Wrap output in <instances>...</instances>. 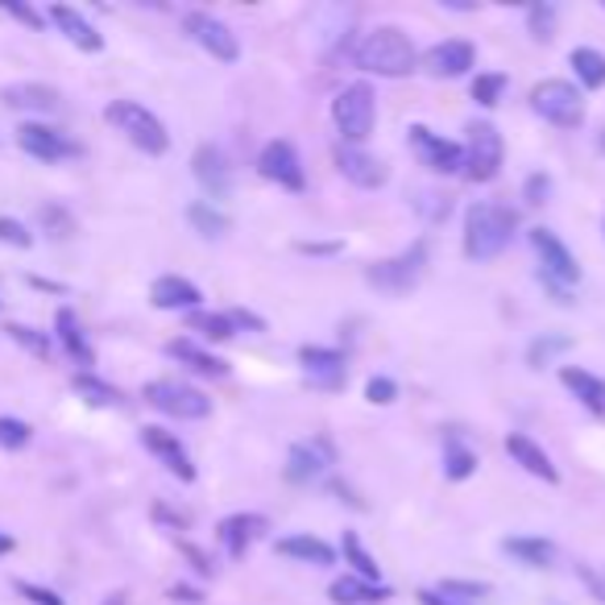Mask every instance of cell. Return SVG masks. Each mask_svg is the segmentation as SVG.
<instances>
[{
  "instance_id": "obj_1",
  "label": "cell",
  "mask_w": 605,
  "mask_h": 605,
  "mask_svg": "<svg viewBox=\"0 0 605 605\" xmlns=\"http://www.w3.org/2000/svg\"><path fill=\"white\" fill-rule=\"evenodd\" d=\"M353 58H357L361 71H369V76L402 79L415 71V46H411V38H407L402 30H395V25L369 30V34L357 42Z\"/></svg>"
},
{
  "instance_id": "obj_2",
  "label": "cell",
  "mask_w": 605,
  "mask_h": 605,
  "mask_svg": "<svg viewBox=\"0 0 605 605\" xmlns=\"http://www.w3.org/2000/svg\"><path fill=\"white\" fill-rule=\"evenodd\" d=\"M514 225H518V216L511 208H502V204H473V208L465 212V253L473 262L498 258L502 249L511 246Z\"/></svg>"
},
{
  "instance_id": "obj_3",
  "label": "cell",
  "mask_w": 605,
  "mask_h": 605,
  "mask_svg": "<svg viewBox=\"0 0 605 605\" xmlns=\"http://www.w3.org/2000/svg\"><path fill=\"white\" fill-rule=\"evenodd\" d=\"M104 121H109L113 129L125 133L141 153H153V158H158V153L171 150V133H167V125H162L146 104H137V100H113V104L104 109Z\"/></svg>"
},
{
  "instance_id": "obj_4",
  "label": "cell",
  "mask_w": 605,
  "mask_h": 605,
  "mask_svg": "<svg viewBox=\"0 0 605 605\" xmlns=\"http://www.w3.org/2000/svg\"><path fill=\"white\" fill-rule=\"evenodd\" d=\"M141 395H146V402H150L153 411H162V415H171V419H208L212 415V398L204 395V390L187 386V381L158 378V381H150Z\"/></svg>"
},
{
  "instance_id": "obj_5",
  "label": "cell",
  "mask_w": 605,
  "mask_h": 605,
  "mask_svg": "<svg viewBox=\"0 0 605 605\" xmlns=\"http://www.w3.org/2000/svg\"><path fill=\"white\" fill-rule=\"evenodd\" d=\"M530 109L560 125V129H577L585 121V104H581V92L568 83V79H544L535 92H530Z\"/></svg>"
},
{
  "instance_id": "obj_6",
  "label": "cell",
  "mask_w": 605,
  "mask_h": 605,
  "mask_svg": "<svg viewBox=\"0 0 605 605\" xmlns=\"http://www.w3.org/2000/svg\"><path fill=\"white\" fill-rule=\"evenodd\" d=\"M374 116H378V109H374V88L369 83H349L332 100V121L349 141H365L374 133Z\"/></svg>"
},
{
  "instance_id": "obj_7",
  "label": "cell",
  "mask_w": 605,
  "mask_h": 605,
  "mask_svg": "<svg viewBox=\"0 0 605 605\" xmlns=\"http://www.w3.org/2000/svg\"><path fill=\"white\" fill-rule=\"evenodd\" d=\"M502 133L493 129L490 121L469 125V146H465V174L473 183H490L502 171Z\"/></svg>"
},
{
  "instance_id": "obj_8",
  "label": "cell",
  "mask_w": 605,
  "mask_h": 605,
  "mask_svg": "<svg viewBox=\"0 0 605 605\" xmlns=\"http://www.w3.org/2000/svg\"><path fill=\"white\" fill-rule=\"evenodd\" d=\"M530 246L539 253V278L564 286V290L581 283V265L551 228H530Z\"/></svg>"
},
{
  "instance_id": "obj_9",
  "label": "cell",
  "mask_w": 605,
  "mask_h": 605,
  "mask_svg": "<svg viewBox=\"0 0 605 605\" xmlns=\"http://www.w3.org/2000/svg\"><path fill=\"white\" fill-rule=\"evenodd\" d=\"M423 270H427V241H415L407 253H398L390 262L369 265L365 278L374 286H381V290H390V295H402V290H411L423 278Z\"/></svg>"
},
{
  "instance_id": "obj_10",
  "label": "cell",
  "mask_w": 605,
  "mask_h": 605,
  "mask_svg": "<svg viewBox=\"0 0 605 605\" xmlns=\"http://www.w3.org/2000/svg\"><path fill=\"white\" fill-rule=\"evenodd\" d=\"M258 171H262V179H270V183H278V187H286V191L307 187V179H302V162H299V153H295L290 141H270V146L262 150V158H258Z\"/></svg>"
},
{
  "instance_id": "obj_11",
  "label": "cell",
  "mask_w": 605,
  "mask_h": 605,
  "mask_svg": "<svg viewBox=\"0 0 605 605\" xmlns=\"http://www.w3.org/2000/svg\"><path fill=\"white\" fill-rule=\"evenodd\" d=\"M187 34L199 42L212 58H220V62H237V55H241L237 34H232L220 18H212V13H187Z\"/></svg>"
},
{
  "instance_id": "obj_12",
  "label": "cell",
  "mask_w": 605,
  "mask_h": 605,
  "mask_svg": "<svg viewBox=\"0 0 605 605\" xmlns=\"http://www.w3.org/2000/svg\"><path fill=\"white\" fill-rule=\"evenodd\" d=\"M299 361L307 369V381L320 386V390H341L349 381V365H344V353L336 349H320V344H302Z\"/></svg>"
},
{
  "instance_id": "obj_13",
  "label": "cell",
  "mask_w": 605,
  "mask_h": 605,
  "mask_svg": "<svg viewBox=\"0 0 605 605\" xmlns=\"http://www.w3.org/2000/svg\"><path fill=\"white\" fill-rule=\"evenodd\" d=\"M411 146H415V153L423 158V167H432V171H440V174L465 171V150H460L456 141L435 137V133L423 129V125H411Z\"/></svg>"
},
{
  "instance_id": "obj_14",
  "label": "cell",
  "mask_w": 605,
  "mask_h": 605,
  "mask_svg": "<svg viewBox=\"0 0 605 605\" xmlns=\"http://www.w3.org/2000/svg\"><path fill=\"white\" fill-rule=\"evenodd\" d=\"M18 146L30 153V158H38V162H62V158L76 153V146H71L62 133L50 129V125H38V121H25V125H21Z\"/></svg>"
},
{
  "instance_id": "obj_15",
  "label": "cell",
  "mask_w": 605,
  "mask_h": 605,
  "mask_svg": "<svg viewBox=\"0 0 605 605\" xmlns=\"http://www.w3.org/2000/svg\"><path fill=\"white\" fill-rule=\"evenodd\" d=\"M328 465H336V453L328 440H302L290 448V460H286V477L290 481H316V477L328 473Z\"/></svg>"
},
{
  "instance_id": "obj_16",
  "label": "cell",
  "mask_w": 605,
  "mask_h": 605,
  "mask_svg": "<svg viewBox=\"0 0 605 605\" xmlns=\"http://www.w3.org/2000/svg\"><path fill=\"white\" fill-rule=\"evenodd\" d=\"M473 62H477L473 46L453 38V42H440V46H432V50L423 55V71L435 79H456V76H465Z\"/></svg>"
},
{
  "instance_id": "obj_17",
  "label": "cell",
  "mask_w": 605,
  "mask_h": 605,
  "mask_svg": "<svg viewBox=\"0 0 605 605\" xmlns=\"http://www.w3.org/2000/svg\"><path fill=\"white\" fill-rule=\"evenodd\" d=\"M141 444H146L179 481H195V465H191L187 448H183L171 432H162V427H141Z\"/></svg>"
},
{
  "instance_id": "obj_18",
  "label": "cell",
  "mask_w": 605,
  "mask_h": 605,
  "mask_svg": "<svg viewBox=\"0 0 605 605\" xmlns=\"http://www.w3.org/2000/svg\"><path fill=\"white\" fill-rule=\"evenodd\" d=\"M265 527H270V523H265L262 514H228L216 535H220V544L228 548V556L241 560V556L265 535Z\"/></svg>"
},
{
  "instance_id": "obj_19",
  "label": "cell",
  "mask_w": 605,
  "mask_h": 605,
  "mask_svg": "<svg viewBox=\"0 0 605 605\" xmlns=\"http://www.w3.org/2000/svg\"><path fill=\"white\" fill-rule=\"evenodd\" d=\"M336 167H341V174L349 179V183H357V187H365V191L381 187V183L390 179L378 158L357 150V146H341V150H336Z\"/></svg>"
},
{
  "instance_id": "obj_20",
  "label": "cell",
  "mask_w": 605,
  "mask_h": 605,
  "mask_svg": "<svg viewBox=\"0 0 605 605\" xmlns=\"http://www.w3.org/2000/svg\"><path fill=\"white\" fill-rule=\"evenodd\" d=\"M506 453L514 456V465H523L530 477H539V481H548V486H556L560 481V473H556V465H551V456L530 440V435L523 432H511L506 435Z\"/></svg>"
},
{
  "instance_id": "obj_21",
  "label": "cell",
  "mask_w": 605,
  "mask_h": 605,
  "mask_svg": "<svg viewBox=\"0 0 605 605\" xmlns=\"http://www.w3.org/2000/svg\"><path fill=\"white\" fill-rule=\"evenodd\" d=\"M199 299H204L199 286L187 283V278H179V274H162V278L150 286V302L153 307H162V311H195Z\"/></svg>"
},
{
  "instance_id": "obj_22",
  "label": "cell",
  "mask_w": 605,
  "mask_h": 605,
  "mask_svg": "<svg viewBox=\"0 0 605 605\" xmlns=\"http://www.w3.org/2000/svg\"><path fill=\"white\" fill-rule=\"evenodd\" d=\"M191 167H195V179H199V187L208 191L212 199H225V195H228V183H232L225 153L216 150V146H199Z\"/></svg>"
},
{
  "instance_id": "obj_23",
  "label": "cell",
  "mask_w": 605,
  "mask_h": 605,
  "mask_svg": "<svg viewBox=\"0 0 605 605\" xmlns=\"http://www.w3.org/2000/svg\"><path fill=\"white\" fill-rule=\"evenodd\" d=\"M50 21L67 34V42H76L79 50H88V55L104 50V38L95 34V25L88 18H79L71 4H50Z\"/></svg>"
},
{
  "instance_id": "obj_24",
  "label": "cell",
  "mask_w": 605,
  "mask_h": 605,
  "mask_svg": "<svg viewBox=\"0 0 605 605\" xmlns=\"http://www.w3.org/2000/svg\"><path fill=\"white\" fill-rule=\"evenodd\" d=\"M0 100L9 109H21V113H55L58 109V92L50 83H9Z\"/></svg>"
},
{
  "instance_id": "obj_25",
  "label": "cell",
  "mask_w": 605,
  "mask_h": 605,
  "mask_svg": "<svg viewBox=\"0 0 605 605\" xmlns=\"http://www.w3.org/2000/svg\"><path fill=\"white\" fill-rule=\"evenodd\" d=\"M560 381L577 395L581 407H589L593 415H605V381L602 378H593L589 369H577V365H564V369H560Z\"/></svg>"
},
{
  "instance_id": "obj_26",
  "label": "cell",
  "mask_w": 605,
  "mask_h": 605,
  "mask_svg": "<svg viewBox=\"0 0 605 605\" xmlns=\"http://www.w3.org/2000/svg\"><path fill=\"white\" fill-rule=\"evenodd\" d=\"M55 328H58V341H62V349L71 353V361H79V365H95L92 344H88V336H83V328H79V320H76V311H71V307H62V311H58Z\"/></svg>"
},
{
  "instance_id": "obj_27",
  "label": "cell",
  "mask_w": 605,
  "mask_h": 605,
  "mask_svg": "<svg viewBox=\"0 0 605 605\" xmlns=\"http://www.w3.org/2000/svg\"><path fill=\"white\" fill-rule=\"evenodd\" d=\"M332 602L341 605H378L390 597V589L386 585H369V581H361V577H341V581H332Z\"/></svg>"
},
{
  "instance_id": "obj_28",
  "label": "cell",
  "mask_w": 605,
  "mask_h": 605,
  "mask_svg": "<svg viewBox=\"0 0 605 605\" xmlns=\"http://www.w3.org/2000/svg\"><path fill=\"white\" fill-rule=\"evenodd\" d=\"M167 353H171L174 361H183L187 369H195V374H208V378H225L228 365L220 357H212L208 349H199L195 341H171L167 344Z\"/></svg>"
},
{
  "instance_id": "obj_29",
  "label": "cell",
  "mask_w": 605,
  "mask_h": 605,
  "mask_svg": "<svg viewBox=\"0 0 605 605\" xmlns=\"http://www.w3.org/2000/svg\"><path fill=\"white\" fill-rule=\"evenodd\" d=\"M278 556H290V560H302V564H332L336 556L323 539H311V535H290V539H278Z\"/></svg>"
},
{
  "instance_id": "obj_30",
  "label": "cell",
  "mask_w": 605,
  "mask_h": 605,
  "mask_svg": "<svg viewBox=\"0 0 605 605\" xmlns=\"http://www.w3.org/2000/svg\"><path fill=\"white\" fill-rule=\"evenodd\" d=\"M502 551L514 556V560H523L527 568H548L551 560H556V548H551L548 539H527V535H514V539H506Z\"/></svg>"
},
{
  "instance_id": "obj_31",
  "label": "cell",
  "mask_w": 605,
  "mask_h": 605,
  "mask_svg": "<svg viewBox=\"0 0 605 605\" xmlns=\"http://www.w3.org/2000/svg\"><path fill=\"white\" fill-rule=\"evenodd\" d=\"M568 62H572V71H577V79L585 83V88H605V55L602 50H589V46H577L572 55H568Z\"/></svg>"
},
{
  "instance_id": "obj_32",
  "label": "cell",
  "mask_w": 605,
  "mask_h": 605,
  "mask_svg": "<svg viewBox=\"0 0 605 605\" xmlns=\"http://www.w3.org/2000/svg\"><path fill=\"white\" fill-rule=\"evenodd\" d=\"M344 556H349V564H353V577H361V581H369V585H378L381 568L369 560V551L361 548L357 530H344Z\"/></svg>"
},
{
  "instance_id": "obj_33",
  "label": "cell",
  "mask_w": 605,
  "mask_h": 605,
  "mask_svg": "<svg viewBox=\"0 0 605 605\" xmlns=\"http://www.w3.org/2000/svg\"><path fill=\"white\" fill-rule=\"evenodd\" d=\"M76 395L83 398V402H92V407H116L121 402V395H116L109 381H100V378H92V374H76Z\"/></svg>"
},
{
  "instance_id": "obj_34",
  "label": "cell",
  "mask_w": 605,
  "mask_h": 605,
  "mask_svg": "<svg viewBox=\"0 0 605 605\" xmlns=\"http://www.w3.org/2000/svg\"><path fill=\"white\" fill-rule=\"evenodd\" d=\"M187 220L199 228L204 237H225V232H228V216H225V212H216L212 204H191Z\"/></svg>"
},
{
  "instance_id": "obj_35",
  "label": "cell",
  "mask_w": 605,
  "mask_h": 605,
  "mask_svg": "<svg viewBox=\"0 0 605 605\" xmlns=\"http://www.w3.org/2000/svg\"><path fill=\"white\" fill-rule=\"evenodd\" d=\"M191 328L204 332L208 341H232V332H237L228 316H212V311H191Z\"/></svg>"
},
{
  "instance_id": "obj_36",
  "label": "cell",
  "mask_w": 605,
  "mask_h": 605,
  "mask_svg": "<svg viewBox=\"0 0 605 605\" xmlns=\"http://www.w3.org/2000/svg\"><path fill=\"white\" fill-rule=\"evenodd\" d=\"M30 440H34V427H30V423H21V419H13V415H0V448L21 453Z\"/></svg>"
},
{
  "instance_id": "obj_37",
  "label": "cell",
  "mask_w": 605,
  "mask_h": 605,
  "mask_svg": "<svg viewBox=\"0 0 605 605\" xmlns=\"http://www.w3.org/2000/svg\"><path fill=\"white\" fill-rule=\"evenodd\" d=\"M477 469V456L469 453V448H448V456H444V473L453 477V481H465V477Z\"/></svg>"
},
{
  "instance_id": "obj_38",
  "label": "cell",
  "mask_w": 605,
  "mask_h": 605,
  "mask_svg": "<svg viewBox=\"0 0 605 605\" xmlns=\"http://www.w3.org/2000/svg\"><path fill=\"white\" fill-rule=\"evenodd\" d=\"M440 597H460V602H477V597H486L490 585L486 581H444V585L435 589Z\"/></svg>"
},
{
  "instance_id": "obj_39",
  "label": "cell",
  "mask_w": 605,
  "mask_h": 605,
  "mask_svg": "<svg viewBox=\"0 0 605 605\" xmlns=\"http://www.w3.org/2000/svg\"><path fill=\"white\" fill-rule=\"evenodd\" d=\"M9 336H13L21 349H30L34 357H50V341H46V336H38L34 328H25V323H9Z\"/></svg>"
},
{
  "instance_id": "obj_40",
  "label": "cell",
  "mask_w": 605,
  "mask_h": 605,
  "mask_svg": "<svg viewBox=\"0 0 605 605\" xmlns=\"http://www.w3.org/2000/svg\"><path fill=\"white\" fill-rule=\"evenodd\" d=\"M568 344H572V341H568V336H539V341H535V344H530V349H527V361H530V365H535V369H539L544 361H551V357H556V353H564Z\"/></svg>"
},
{
  "instance_id": "obj_41",
  "label": "cell",
  "mask_w": 605,
  "mask_h": 605,
  "mask_svg": "<svg viewBox=\"0 0 605 605\" xmlns=\"http://www.w3.org/2000/svg\"><path fill=\"white\" fill-rule=\"evenodd\" d=\"M527 21H530V34L539 42H548L551 30H556V9H551V4H530Z\"/></svg>"
},
{
  "instance_id": "obj_42",
  "label": "cell",
  "mask_w": 605,
  "mask_h": 605,
  "mask_svg": "<svg viewBox=\"0 0 605 605\" xmlns=\"http://www.w3.org/2000/svg\"><path fill=\"white\" fill-rule=\"evenodd\" d=\"M502 88H506V76H477L473 79V100L477 104H486V109H493L498 95H502Z\"/></svg>"
},
{
  "instance_id": "obj_43",
  "label": "cell",
  "mask_w": 605,
  "mask_h": 605,
  "mask_svg": "<svg viewBox=\"0 0 605 605\" xmlns=\"http://www.w3.org/2000/svg\"><path fill=\"white\" fill-rule=\"evenodd\" d=\"M0 241H4V246H18V249H30V246H34L30 228L18 225V220H9V216H0Z\"/></svg>"
},
{
  "instance_id": "obj_44",
  "label": "cell",
  "mask_w": 605,
  "mask_h": 605,
  "mask_svg": "<svg viewBox=\"0 0 605 605\" xmlns=\"http://www.w3.org/2000/svg\"><path fill=\"white\" fill-rule=\"evenodd\" d=\"M398 386L390 378H369V386H365V398L369 402H378V407H386V402H395Z\"/></svg>"
},
{
  "instance_id": "obj_45",
  "label": "cell",
  "mask_w": 605,
  "mask_h": 605,
  "mask_svg": "<svg viewBox=\"0 0 605 605\" xmlns=\"http://www.w3.org/2000/svg\"><path fill=\"white\" fill-rule=\"evenodd\" d=\"M18 593L34 605H62V597H55L50 589H42V585H30V581H18Z\"/></svg>"
},
{
  "instance_id": "obj_46",
  "label": "cell",
  "mask_w": 605,
  "mask_h": 605,
  "mask_svg": "<svg viewBox=\"0 0 605 605\" xmlns=\"http://www.w3.org/2000/svg\"><path fill=\"white\" fill-rule=\"evenodd\" d=\"M4 13H13V18H18L21 25H30V30H42V25H46L42 13H34L30 4H18V0H4Z\"/></svg>"
},
{
  "instance_id": "obj_47",
  "label": "cell",
  "mask_w": 605,
  "mask_h": 605,
  "mask_svg": "<svg viewBox=\"0 0 605 605\" xmlns=\"http://www.w3.org/2000/svg\"><path fill=\"white\" fill-rule=\"evenodd\" d=\"M551 191V179L548 174H530L527 179V204H544Z\"/></svg>"
},
{
  "instance_id": "obj_48",
  "label": "cell",
  "mask_w": 605,
  "mask_h": 605,
  "mask_svg": "<svg viewBox=\"0 0 605 605\" xmlns=\"http://www.w3.org/2000/svg\"><path fill=\"white\" fill-rule=\"evenodd\" d=\"M228 323H232V328H253V332H262V320H258L253 311H241V307L228 311Z\"/></svg>"
},
{
  "instance_id": "obj_49",
  "label": "cell",
  "mask_w": 605,
  "mask_h": 605,
  "mask_svg": "<svg viewBox=\"0 0 605 605\" xmlns=\"http://www.w3.org/2000/svg\"><path fill=\"white\" fill-rule=\"evenodd\" d=\"M585 581H589V589H593V593L605 602V577L602 572H597V568H585Z\"/></svg>"
},
{
  "instance_id": "obj_50",
  "label": "cell",
  "mask_w": 605,
  "mask_h": 605,
  "mask_svg": "<svg viewBox=\"0 0 605 605\" xmlns=\"http://www.w3.org/2000/svg\"><path fill=\"white\" fill-rule=\"evenodd\" d=\"M419 602L423 605H456V602H448V597H440L435 589H419Z\"/></svg>"
},
{
  "instance_id": "obj_51",
  "label": "cell",
  "mask_w": 605,
  "mask_h": 605,
  "mask_svg": "<svg viewBox=\"0 0 605 605\" xmlns=\"http://www.w3.org/2000/svg\"><path fill=\"white\" fill-rule=\"evenodd\" d=\"M174 602H199V593H191V589H171Z\"/></svg>"
},
{
  "instance_id": "obj_52",
  "label": "cell",
  "mask_w": 605,
  "mask_h": 605,
  "mask_svg": "<svg viewBox=\"0 0 605 605\" xmlns=\"http://www.w3.org/2000/svg\"><path fill=\"white\" fill-rule=\"evenodd\" d=\"M9 551H13V539H9L4 530H0V556H9Z\"/></svg>"
},
{
  "instance_id": "obj_53",
  "label": "cell",
  "mask_w": 605,
  "mask_h": 605,
  "mask_svg": "<svg viewBox=\"0 0 605 605\" xmlns=\"http://www.w3.org/2000/svg\"><path fill=\"white\" fill-rule=\"evenodd\" d=\"M104 605H125V597H121V593H113V597H109Z\"/></svg>"
}]
</instances>
